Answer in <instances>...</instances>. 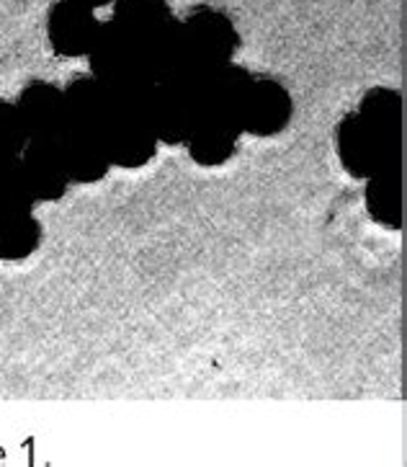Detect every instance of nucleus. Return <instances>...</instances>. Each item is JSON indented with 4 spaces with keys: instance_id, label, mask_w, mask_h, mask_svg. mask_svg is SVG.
Masks as SVG:
<instances>
[{
    "instance_id": "nucleus-5",
    "label": "nucleus",
    "mask_w": 407,
    "mask_h": 467,
    "mask_svg": "<svg viewBox=\"0 0 407 467\" xmlns=\"http://www.w3.org/2000/svg\"><path fill=\"white\" fill-rule=\"evenodd\" d=\"M294 117V101L284 83L276 78L253 76L248 99L242 104V132L253 137L281 135Z\"/></svg>"
},
{
    "instance_id": "nucleus-13",
    "label": "nucleus",
    "mask_w": 407,
    "mask_h": 467,
    "mask_svg": "<svg viewBox=\"0 0 407 467\" xmlns=\"http://www.w3.org/2000/svg\"><path fill=\"white\" fill-rule=\"evenodd\" d=\"M366 212L387 230L402 227V166H390L366 179L363 189Z\"/></svg>"
},
{
    "instance_id": "nucleus-2",
    "label": "nucleus",
    "mask_w": 407,
    "mask_h": 467,
    "mask_svg": "<svg viewBox=\"0 0 407 467\" xmlns=\"http://www.w3.org/2000/svg\"><path fill=\"white\" fill-rule=\"evenodd\" d=\"M104 142L111 166L129 168V171L148 166L160 148V140L148 117V106L119 104L114 99L111 117L104 127Z\"/></svg>"
},
{
    "instance_id": "nucleus-16",
    "label": "nucleus",
    "mask_w": 407,
    "mask_h": 467,
    "mask_svg": "<svg viewBox=\"0 0 407 467\" xmlns=\"http://www.w3.org/2000/svg\"><path fill=\"white\" fill-rule=\"evenodd\" d=\"M39 202L31 192L21 161L15 158L0 171V214L5 212H34Z\"/></svg>"
},
{
    "instance_id": "nucleus-4",
    "label": "nucleus",
    "mask_w": 407,
    "mask_h": 467,
    "mask_svg": "<svg viewBox=\"0 0 407 467\" xmlns=\"http://www.w3.org/2000/svg\"><path fill=\"white\" fill-rule=\"evenodd\" d=\"M152 130L160 145L178 148L186 145L198 119V93L194 83L186 80H160L148 104Z\"/></svg>"
},
{
    "instance_id": "nucleus-3",
    "label": "nucleus",
    "mask_w": 407,
    "mask_h": 467,
    "mask_svg": "<svg viewBox=\"0 0 407 467\" xmlns=\"http://www.w3.org/2000/svg\"><path fill=\"white\" fill-rule=\"evenodd\" d=\"M338 158L353 179H369L377 171L402 166V148L384 142L382 137L359 117V111L346 114L335 130Z\"/></svg>"
},
{
    "instance_id": "nucleus-15",
    "label": "nucleus",
    "mask_w": 407,
    "mask_h": 467,
    "mask_svg": "<svg viewBox=\"0 0 407 467\" xmlns=\"http://www.w3.org/2000/svg\"><path fill=\"white\" fill-rule=\"evenodd\" d=\"M42 243V223L34 212H5L0 214V261H24Z\"/></svg>"
},
{
    "instance_id": "nucleus-18",
    "label": "nucleus",
    "mask_w": 407,
    "mask_h": 467,
    "mask_svg": "<svg viewBox=\"0 0 407 467\" xmlns=\"http://www.w3.org/2000/svg\"><path fill=\"white\" fill-rule=\"evenodd\" d=\"M80 5H86V8H91V11H98V8H104V5H111L114 0H76Z\"/></svg>"
},
{
    "instance_id": "nucleus-9",
    "label": "nucleus",
    "mask_w": 407,
    "mask_h": 467,
    "mask_svg": "<svg viewBox=\"0 0 407 467\" xmlns=\"http://www.w3.org/2000/svg\"><path fill=\"white\" fill-rule=\"evenodd\" d=\"M242 127L222 114L198 111V119L186 140L191 161L201 168H219L229 163L238 152Z\"/></svg>"
},
{
    "instance_id": "nucleus-7",
    "label": "nucleus",
    "mask_w": 407,
    "mask_h": 467,
    "mask_svg": "<svg viewBox=\"0 0 407 467\" xmlns=\"http://www.w3.org/2000/svg\"><path fill=\"white\" fill-rule=\"evenodd\" d=\"M18 111L29 140H60L67 127L65 114V91L46 80H31L24 91L18 93Z\"/></svg>"
},
{
    "instance_id": "nucleus-6",
    "label": "nucleus",
    "mask_w": 407,
    "mask_h": 467,
    "mask_svg": "<svg viewBox=\"0 0 407 467\" xmlns=\"http://www.w3.org/2000/svg\"><path fill=\"white\" fill-rule=\"evenodd\" d=\"M101 21L76 0H57L46 14V42L57 57H88Z\"/></svg>"
},
{
    "instance_id": "nucleus-10",
    "label": "nucleus",
    "mask_w": 407,
    "mask_h": 467,
    "mask_svg": "<svg viewBox=\"0 0 407 467\" xmlns=\"http://www.w3.org/2000/svg\"><path fill=\"white\" fill-rule=\"evenodd\" d=\"M250 83H253V73H248L242 65L227 62L222 67H214L197 83L198 111L222 114V117L235 119L242 127V104L248 99Z\"/></svg>"
},
{
    "instance_id": "nucleus-17",
    "label": "nucleus",
    "mask_w": 407,
    "mask_h": 467,
    "mask_svg": "<svg viewBox=\"0 0 407 467\" xmlns=\"http://www.w3.org/2000/svg\"><path fill=\"white\" fill-rule=\"evenodd\" d=\"M29 145V132L24 127L18 106L0 99V152L18 158Z\"/></svg>"
},
{
    "instance_id": "nucleus-8",
    "label": "nucleus",
    "mask_w": 407,
    "mask_h": 467,
    "mask_svg": "<svg viewBox=\"0 0 407 467\" xmlns=\"http://www.w3.org/2000/svg\"><path fill=\"white\" fill-rule=\"evenodd\" d=\"M18 161L36 202H57L67 194L73 182L67 176L57 140H29Z\"/></svg>"
},
{
    "instance_id": "nucleus-1",
    "label": "nucleus",
    "mask_w": 407,
    "mask_h": 467,
    "mask_svg": "<svg viewBox=\"0 0 407 467\" xmlns=\"http://www.w3.org/2000/svg\"><path fill=\"white\" fill-rule=\"evenodd\" d=\"M178 31L194 80H201L214 67L232 62L240 49V31L235 21L211 5H194L178 21Z\"/></svg>"
},
{
    "instance_id": "nucleus-11",
    "label": "nucleus",
    "mask_w": 407,
    "mask_h": 467,
    "mask_svg": "<svg viewBox=\"0 0 407 467\" xmlns=\"http://www.w3.org/2000/svg\"><path fill=\"white\" fill-rule=\"evenodd\" d=\"M60 142L62 161L67 168V176L73 183H91L104 182L111 171V158L106 150L104 132L98 130H65Z\"/></svg>"
},
{
    "instance_id": "nucleus-19",
    "label": "nucleus",
    "mask_w": 407,
    "mask_h": 467,
    "mask_svg": "<svg viewBox=\"0 0 407 467\" xmlns=\"http://www.w3.org/2000/svg\"><path fill=\"white\" fill-rule=\"evenodd\" d=\"M11 161H15V158H11V155H5V152H0V171L8 166Z\"/></svg>"
},
{
    "instance_id": "nucleus-12",
    "label": "nucleus",
    "mask_w": 407,
    "mask_h": 467,
    "mask_svg": "<svg viewBox=\"0 0 407 467\" xmlns=\"http://www.w3.org/2000/svg\"><path fill=\"white\" fill-rule=\"evenodd\" d=\"M62 91H65V114H67L65 130L104 132L106 121L114 109V99L101 80H96L93 76H77Z\"/></svg>"
},
{
    "instance_id": "nucleus-14",
    "label": "nucleus",
    "mask_w": 407,
    "mask_h": 467,
    "mask_svg": "<svg viewBox=\"0 0 407 467\" xmlns=\"http://www.w3.org/2000/svg\"><path fill=\"white\" fill-rule=\"evenodd\" d=\"M356 111L384 142L402 148V96L400 91L377 86L366 91Z\"/></svg>"
}]
</instances>
